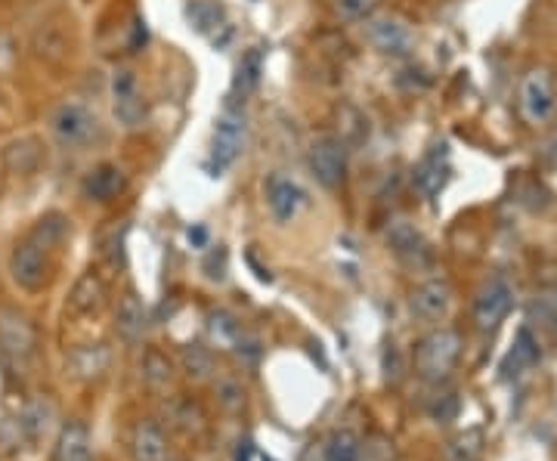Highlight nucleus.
<instances>
[{"label": "nucleus", "mask_w": 557, "mask_h": 461, "mask_svg": "<svg viewBox=\"0 0 557 461\" xmlns=\"http://www.w3.org/2000/svg\"><path fill=\"white\" fill-rule=\"evenodd\" d=\"M245 143H248V118L239 106H229L214 124L211 149H208V171L220 177L223 171L233 168L245 152Z\"/></svg>", "instance_id": "obj_1"}, {"label": "nucleus", "mask_w": 557, "mask_h": 461, "mask_svg": "<svg viewBox=\"0 0 557 461\" xmlns=\"http://www.w3.org/2000/svg\"><path fill=\"white\" fill-rule=\"evenodd\" d=\"M50 134L62 149H87L100 140V118L84 103H59L50 112Z\"/></svg>", "instance_id": "obj_2"}, {"label": "nucleus", "mask_w": 557, "mask_h": 461, "mask_svg": "<svg viewBox=\"0 0 557 461\" xmlns=\"http://www.w3.org/2000/svg\"><path fill=\"white\" fill-rule=\"evenodd\" d=\"M458 353H462V338H458L455 332H449V328H440V332H431L428 338L418 341L415 372L424 381H440L455 369Z\"/></svg>", "instance_id": "obj_3"}, {"label": "nucleus", "mask_w": 557, "mask_h": 461, "mask_svg": "<svg viewBox=\"0 0 557 461\" xmlns=\"http://www.w3.org/2000/svg\"><path fill=\"white\" fill-rule=\"evenodd\" d=\"M35 353H38V332L31 319L22 316L19 310L4 307L0 310V356H4V362L22 369Z\"/></svg>", "instance_id": "obj_4"}, {"label": "nucleus", "mask_w": 557, "mask_h": 461, "mask_svg": "<svg viewBox=\"0 0 557 461\" xmlns=\"http://www.w3.org/2000/svg\"><path fill=\"white\" fill-rule=\"evenodd\" d=\"M310 171L322 189H341L347 180V143L341 137H316L307 152Z\"/></svg>", "instance_id": "obj_5"}, {"label": "nucleus", "mask_w": 557, "mask_h": 461, "mask_svg": "<svg viewBox=\"0 0 557 461\" xmlns=\"http://www.w3.org/2000/svg\"><path fill=\"white\" fill-rule=\"evenodd\" d=\"M10 276L25 291H41L50 279V248L31 236L19 239L10 254Z\"/></svg>", "instance_id": "obj_6"}, {"label": "nucleus", "mask_w": 557, "mask_h": 461, "mask_svg": "<svg viewBox=\"0 0 557 461\" xmlns=\"http://www.w3.org/2000/svg\"><path fill=\"white\" fill-rule=\"evenodd\" d=\"M517 106L520 115L530 127H542L548 124V118L554 115L557 96H554V78L548 69H533L527 78L520 81V93H517Z\"/></svg>", "instance_id": "obj_7"}, {"label": "nucleus", "mask_w": 557, "mask_h": 461, "mask_svg": "<svg viewBox=\"0 0 557 461\" xmlns=\"http://www.w3.org/2000/svg\"><path fill=\"white\" fill-rule=\"evenodd\" d=\"M112 115L124 130H137L146 121V100L140 81L130 69H118L112 75Z\"/></svg>", "instance_id": "obj_8"}, {"label": "nucleus", "mask_w": 557, "mask_h": 461, "mask_svg": "<svg viewBox=\"0 0 557 461\" xmlns=\"http://www.w3.org/2000/svg\"><path fill=\"white\" fill-rule=\"evenodd\" d=\"M366 41L384 56H406L415 44V35L406 19L384 13L366 19Z\"/></svg>", "instance_id": "obj_9"}, {"label": "nucleus", "mask_w": 557, "mask_h": 461, "mask_svg": "<svg viewBox=\"0 0 557 461\" xmlns=\"http://www.w3.org/2000/svg\"><path fill=\"white\" fill-rule=\"evenodd\" d=\"M307 205V192L298 180H291L285 174H273L267 180V208L276 217V223H291Z\"/></svg>", "instance_id": "obj_10"}, {"label": "nucleus", "mask_w": 557, "mask_h": 461, "mask_svg": "<svg viewBox=\"0 0 557 461\" xmlns=\"http://www.w3.org/2000/svg\"><path fill=\"white\" fill-rule=\"evenodd\" d=\"M514 304V291L505 279H489L480 294H477V301H474V322L480 328H496L508 310Z\"/></svg>", "instance_id": "obj_11"}, {"label": "nucleus", "mask_w": 557, "mask_h": 461, "mask_svg": "<svg viewBox=\"0 0 557 461\" xmlns=\"http://www.w3.org/2000/svg\"><path fill=\"white\" fill-rule=\"evenodd\" d=\"M53 461H93V440L84 421L72 418L59 427L53 443Z\"/></svg>", "instance_id": "obj_12"}, {"label": "nucleus", "mask_w": 557, "mask_h": 461, "mask_svg": "<svg viewBox=\"0 0 557 461\" xmlns=\"http://www.w3.org/2000/svg\"><path fill=\"white\" fill-rule=\"evenodd\" d=\"M109 362H112V353L106 344H84L65 356V369H69L75 381H96L109 372Z\"/></svg>", "instance_id": "obj_13"}, {"label": "nucleus", "mask_w": 557, "mask_h": 461, "mask_svg": "<svg viewBox=\"0 0 557 461\" xmlns=\"http://www.w3.org/2000/svg\"><path fill=\"white\" fill-rule=\"evenodd\" d=\"M130 455H134V461H165L168 458L165 427L152 418L137 421L134 431H130Z\"/></svg>", "instance_id": "obj_14"}, {"label": "nucleus", "mask_w": 557, "mask_h": 461, "mask_svg": "<svg viewBox=\"0 0 557 461\" xmlns=\"http://www.w3.org/2000/svg\"><path fill=\"white\" fill-rule=\"evenodd\" d=\"M127 189V177L118 164H100V168H93L87 177H84V195L90 202H100V205H109L115 202L118 195Z\"/></svg>", "instance_id": "obj_15"}, {"label": "nucleus", "mask_w": 557, "mask_h": 461, "mask_svg": "<svg viewBox=\"0 0 557 461\" xmlns=\"http://www.w3.org/2000/svg\"><path fill=\"white\" fill-rule=\"evenodd\" d=\"M260 75H264V50H260V47H251V50L239 59V65H236L233 87H229V106L245 103L248 96L257 90Z\"/></svg>", "instance_id": "obj_16"}, {"label": "nucleus", "mask_w": 557, "mask_h": 461, "mask_svg": "<svg viewBox=\"0 0 557 461\" xmlns=\"http://www.w3.org/2000/svg\"><path fill=\"white\" fill-rule=\"evenodd\" d=\"M452 307V288L446 282H424L412 291V310L415 316L437 322L449 313Z\"/></svg>", "instance_id": "obj_17"}, {"label": "nucleus", "mask_w": 557, "mask_h": 461, "mask_svg": "<svg viewBox=\"0 0 557 461\" xmlns=\"http://www.w3.org/2000/svg\"><path fill=\"white\" fill-rule=\"evenodd\" d=\"M19 427L28 443H41L53 427H56V406L47 397L28 400L25 409L19 412Z\"/></svg>", "instance_id": "obj_18"}, {"label": "nucleus", "mask_w": 557, "mask_h": 461, "mask_svg": "<svg viewBox=\"0 0 557 461\" xmlns=\"http://www.w3.org/2000/svg\"><path fill=\"white\" fill-rule=\"evenodd\" d=\"M146 325H149V313H146V304L140 294L134 291H127L121 304H118V313H115V328H118V335L124 341H140L143 332H146Z\"/></svg>", "instance_id": "obj_19"}, {"label": "nucleus", "mask_w": 557, "mask_h": 461, "mask_svg": "<svg viewBox=\"0 0 557 461\" xmlns=\"http://www.w3.org/2000/svg\"><path fill=\"white\" fill-rule=\"evenodd\" d=\"M103 304H106V285H103V279L96 276V273H84L75 282L72 294H69V310L78 313V316H90V313L100 310Z\"/></svg>", "instance_id": "obj_20"}, {"label": "nucleus", "mask_w": 557, "mask_h": 461, "mask_svg": "<svg viewBox=\"0 0 557 461\" xmlns=\"http://www.w3.org/2000/svg\"><path fill=\"white\" fill-rule=\"evenodd\" d=\"M4 161L13 174H35L44 161V149L35 137H25V140H16L4 149Z\"/></svg>", "instance_id": "obj_21"}, {"label": "nucleus", "mask_w": 557, "mask_h": 461, "mask_svg": "<svg viewBox=\"0 0 557 461\" xmlns=\"http://www.w3.org/2000/svg\"><path fill=\"white\" fill-rule=\"evenodd\" d=\"M180 366H183V375L195 384L211 381L214 378V353L205 344H186L180 350Z\"/></svg>", "instance_id": "obj_22"}, {"label": "nucleus", "mask_w": 557, "mask_h": 461, "mask_svg": "<svg viewBox=\"0 0 557 461\" xmlns=\"http://www.w3.org/2000/svg\"><path fill=\"white\" fill-rule=\"evenodd\" d=\"M322 461H363V437L350 431V427H341L325 440Z\"/></svg>", "instance_id": "obj_23"}, {"label": "nucleus", "mask_w": 557, "mask_h": 461, "mask_svg": "<svg viewBox=\"0 0 557 461\" xmlns=\"http://www.w3.org/2000/svg\"><path fill=\"white\" fill-rule=\"evenodd\" d=\"M186 16H189L192 28L208 38H214L217 28H226V16H223V7L217 4V0H192V4L186 7Z\"/></svg>", "instance_id": "obj_24"}, {"label": "nucleus", "mask_w": 557, "mask_h": 461, "mask_svg": "<svg viewBox=\"0 0 557 461\" xmlns=\"http://www.w3.org/2000/svg\"><path fill=\"white\" fill-rule=\"evenodd\" d=\"M446 174H449V168L440 164L437 155L421 161V168L415 171V186H418V192L424 195V199H434V195L446 186Z\"/></svg>", "instance_id": "obj_25"}, {"label": "nucleus", "mask_w": 557, "mask_h": 461, "mask_svg": "<svg viewBox=\"0 0 557 461\" xmlns=\"http://www.w3.org/2000/svg\"><path fill=\"white\" fill-rule=\"evenodd\" d=\"M384 236H387V245L397 251L400 257H409V254L421 251V236H418V229L409 220H393Z\"/></svg>", "instance_id": "obj_26"}, {"label": "nucleus", "mask_w": 557, "mask_h": 461, "mask_svg": "<svg viewBox=\"0 0 557 461\" xmlns=\"http://www.w3.org/2000/svg\"><path fill=\"white\" fill-rule=\"evenodd\" d=\"M171 378H174L171 359L161 353V350H146V356H143V381L152 390H161V387H168Z\"/></svg>", "instance_id": "obj_27"}, {"label": "nucleus", "mask_w": 557, "mask_h": 461, "mask_svg": "<svg viewBox=\"0 0 557 461\" xmlns=\"http://www.w3.org/2000/svg\"><path fill=\"white\" fill-rule=\"evenodd\" d=\"M168 418H171V424L177 427V431H183V434H199L205 427V415L192 400H174L168 406Z\"/></svg>", "instance_id": "obj_28"}, {"label": "nucleus", "mask_w": 557, "mask_h": 461, "mask_svg": "<svg viewBox=\"0 0 557 461\" xmlns=\"http://www.w3.org/2000/svg\"><path fill=\"white\" fill-rule=\"evenodd\" d=\"M214 393H217V406L229 415H236L245 409V387L236 381V378H220L214 384Z\"/></svg>", "instance_id": "obj_29"}, {"label": "nucleus", "mask_w": 557, "mask_h": 461, "mask_svg": "<svg viewBox=\"0 0 557 461\" xmlns=\"http://www.w3.org/2000/svg\"><path fill=\"white\" fill-rule=\"evenodd\" d=\"M208 332H211V338L220 344V347H233L236 341H239V335H242V328H239V322L229 316V313H211L208 316Z\"/></svg>", "instance_id": "obj_30"}, {"label": "nucleus", "mask_w": 557, "mask_h": 461, "mask_svg": "<svg viewBox=\"0 0 557 461\" xmlns=\"http://www.w3.org/2000/svg\"><path fill=\"white\" fill-rule=\"evenodd\" d=\"M332 7L341 22H366L369 16H375L381 0H335Z\"/></svg>", "instance_id": "obj_31"}, {"label": "nucleus", "mask_w": 557, "mask_h": 461, "mask_svg": "<svg viewBox=\"0 0 557 461\" xmlns=\"http://www.w3.org/2000/svg\"><path fill=\"white\" fill-rule=\"evenodd\" d=\"M536 359H539V344L533 341V335L527 332V328H520V335H517V341H514V350H511L514 369H520V366H533Z\"/></svg>", "instance_id": "obj_32"}, {"label": "nucleus", "mask_w": 557, "mask_h": 461, "mask_svg": "<svg viewBox=\"0 0 557 461\" xmlns=\"http://www.w3.org/2000/svg\"><path fill=\"white\" fill-rule=\"evenodd\" d=\"M202 270H205V276H208L211 282H226V273H229V254H226L223 245H217V248L205 257Z\"/></svg>", "instance_id": "obj_33"}, {"label": "nucleus", "mask_w": 557, "mask_h": 461, "mask_svg": "<svg viewBox=\"0 0 557 461\" xmlns=\"http://www.w3.org/2000/svg\"><path fill=\"white\" fill-rule=\"evenodd\" d=\"M480 455V434H465L449 446L452 461H474Z\"/></svg>", "instance_id": "obj_34"}, {"label": "nucleus", "mask_w": 557, "mask_h": 461, "mask_svg": "<svg viewBox=\"0 0 557 461\" xmlns=\"http://www.w3.org/2000/svg\"><path fill=\"white\" fill-rule=\"evenodd\" d=\"M186 239H189V245H195V248H205V245H208V229H205V226H189V229H186Z\"/></svg>", "instance_id": "obj_35"}, {"label": "nucleus", "mask_w": 557, "mask_h": 461, "mask_svg": "<svg viewBox=\"0 0 557 461\" xmlns=\"http://www.w3.org/2000/svg\"><path fill=\"white\" fill-rule=\"evenodd\" d=\"M7 59H10V41L0 35V65H4Z\"/></svg>", "instance_id": "obj_36"}, {"label": "nucleus", "mask_w": 557, "mask_h": 461, "mask_svg": "<svg viewBox=\"0 0 557 461\" xmlns=\"http://www.w3.org/2000/svg\"><path fill=\"white\" fill-rule=\"evenodd\" d=\"M301 461H322V449H319V452H316V449H307Z\"/></svg>", "instance_id": "obj_37"}, {"label": "nucleus", "mask_w": 557, "mask_h": 461, "mask_svg": "<svg viewBox=\"0 0 557 461\" xmlns=\"http://www.w3.org/2000/svg\"><path fill=\"white\" fill-rule=\"evenodd\" d=\"M239 446H242V449H239V458H236V461H248V452H251V443L245 440V443H239Z\"/></svg>", "instance_id": "obj_38"}, {"label": "nucleus", "mask_w": 557, "mask_h": 461, "mask_svg": "<svg viewBox=\"0 0 557 461\" xmlns=\"http://www.w3.org/2000/svg\"><path fill=\"white\" fill-rule=\"evenodd\" d=\"M7 118V112H4V100H0V121H4Z\"/></svg>", "instance_id": "obj_39"}]
</instances>
